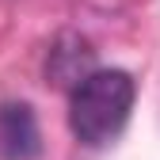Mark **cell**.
<instances>
[{
    "instance_id": "1",
    "label": "cell",
    "mask_w": 160,
    "mask_h": 160,
    "mask_svg": "<svg viewBox=\"0 0 160 160\" xmlns=\"http://www.w3.org/2000/svg\"><path fill=\"white\" fill-rule=\"evenodd\" d=\"M137 99L133 76L122 69H92L84 80L69 88V130L80 145L99 149L111 145L130 122Z\"/></svg>"
},
{
    "instance_id": "2",
    "label": "cell",
    "mask_w": 160,
    "mask_h": 160,
    "mask_svg": "<svg viewBox=\"0 0 160 160\" xmlns=\"http://www.w3.org/2000/svg\"><path fill=\"white\" fill-rule=\"evenodd\" d=\"M42 152L38 118L27 103H4L0 107V156L4 160H34Z\"/></svg>"
},
{
    "instance_id": "3",
    "label": "cell",
    "mask_w": 160,
    "mask_h": 160,
    "mask_svg": "<svg viewBox=\"0 0 160 160\" xmlns=\"http://www.w3.org/2000/svg\"><path fill=\"white\" fill-rule=\"evenodd\" d=\"M46 72H50L53 84H61V88H72L76 80H84L92 72V50H88V42L76 38V34H61L53 42V50H50Z\"/></svg>"
}]
</instances>
